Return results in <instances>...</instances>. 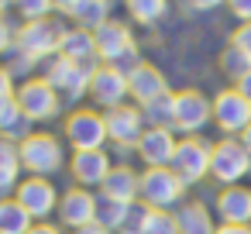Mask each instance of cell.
<instances>
[{"instance_id":"obj_18","label":"cell","mask_w":251,"mask_h":234,"mask_svg":"<svg viewBox=\"0 0 251 234\" xmlns=\"http://www.w3.org/2000/svg\"><path fill=\"white\" fill-rule=\"evenodd\" d=\"M138 186H141V172L134 165H127V162H114V169L107 172V179H103V186L97 193L131 207V203H138Z\"/></svg>"},{"instance_id":"obj_48","label":"cell","mask_w":251,"mask_h":234,"mask_svg":"<svg viewBox=\"0 0 251 234\" xmlns=\"http://www.w3.org/2000/svg\"><path fill=\"white\" fill-rule=\"evenodd\" d=\"M103 4H110V7H114V4H124V0H103Z\"/></svg>"},{"instance_id":"obj_6","label":"cell","mask_w":251,"mask_h":234,"mask_svg":"<svg viewBox=\"0 0 251 234\" xmlns=\"http://www.w3.org/2000/svg\"><path fill=\"white\" fill-rule=\"evenodd\" d=\"M69 25H62L59 18H45V21H28V25H18V52H25L28 59H35L38 66L45 59H55L59 55V45H62V35H66Z\"/></svg>"},{"instance_id":"obj_37","label":"cell","mask_w":251,"mask_h":234,"mask_svg":"<svg viewBox=\"0 0 251 234\" xmlns=\"http://www.w3.org/2000/svg\"><path fill=\"white\" fill-rule=\"evenodd\" d=\"M230 45L241 49V52L251 59V25H237V28L230 31Z\"/></svg>"},{"instance_id":"obj_11","label":"cell","mask_w":251,"mask_h":234,"mask_svg":"<svg viewBox=\"0 0 251 234\" xmlns=\"http://www.w3.org/2000/svg\"><path fill=\"white\" fill-rule=\"evenodd\" d=\"M59 196H62V193L55 189V182H52V179H38V176H25V179L18 182V189H14V200L28 210V217H31L35 224H45V220L55 217Z\"/></svg>"},{"instance_id":"obj_36","label":"cell","mask_w":251,"mask_h":234,"mask_svg":"<svg viewBox=\"0 0 251 234\" xmlns=\"http://www.w3.org/2000/svg\"><path fill=\"white\" fill-rule=\"evenodd\" d=\"M18 45V25L11 18H0V59H7Z\"/></svg>"},{"instance_id":"obj_46","label":"cell","mask_w":251,"mask_h":234,"mask_svg":"<svg viewBox=\"0 0 251 234\" xmlns=\"http://www.w3.org/2000/svg\"><path fill=\"white\" fill-rule=\"evenodd\" d=\"M14 11V0H0V18H7Z\"/></svg>"},{"instance_id":"obj_27","label":"cell","mask_w":251,"mask_h":234,"mask_svg":"<svg viewBox=\"0 0 251 234\" xmlns=\"http://www.w3.org/2000/svg\"><path fill=\"white\" fill-rule=\"evenodd\" d=\"M35 227V220L28 217V210L11 196V200H0V234H28Z\"/></svg>"},{"instance_id":"obj_43","label":"cell","mask_w":251,"mask_h":234,"mask_svg":"<svg viewBox=\"0 0 251 234\" xmlns=\"http://www.w3.org/2000/svg\"><path fill=\"white\" fill-rule=\"evenodd\" d=\"M76 4H79V0H52V7H55V14H66V18L73 14V7H76Z\"/></svg>"},{"instance_id":"obj_47","label":"cell","mask_w":251,"mask_h":234,"mask_svg":"<svg viewBox=\"0 0 251 234\" xmlns=\"http://www.w3.org/2000/svg\"><path fill=\"white\" fill-rule=\"evenodd\" d=\"M241 145H244V152H248V155H251V128H248V131H244V134H241Z\"/></svg>"},{"instance_id":"obj_45","label":"cell","mask_w":251,"mask_h":234,"mask_svg":"<svg viewBox=\"0 0 251 234\" xmlns=\"http://www.w3.org/2000/svg\"><path fill=\"white\" fill-rule=\"evenodd\" d=\"M76 234H114V231H107L103 224H90V227H79Z\"/></svg>"},{"instance_id":"obj_8","label":"cell","mask_w":251,"mask_h":234,"mask_svg":"<svg viewBox=\"0 0 251 234\" xmlns=\"http://www.w3.org/2000/svg\"><path fill=\"white\" fill-rule=\"evenodd\" d=\"M14 100H18L21 114H25V117H31L35 124L55 121V117L62 114V93H59V90H52L42 76H31V79L18 83Z\"/></svg>"},{"instance_id":"obj_31","label":"cell","mask_w":251,"mask_h":234,"mask_svg":"<svg viewBox=\"0 0 251 234\" xmlns=\"http://www.w3.org/2000/svg\"><path fill=\"white\" fill-rule=\"evenodd\" d=\"M100 196V193H97ZM124 217H127V203H117V200H107V196H100L97 200V224H103L107 231H121V224H124Z\"/></svg>"},{"instance_id":"obj_17","label":"cell","mask_w":251,"mask_h":234,"mask_svg":"<svg viewBox=\"0 0 251 234\" xmlns=\"http://www.w3.org/2000/svg\"><path fill=\"white\" fill-rule=\"evenodd\" d=\"M176 145H179V134L176 131H162V128H148L141 134V141L134 145V155L145 169H169L172 165V155H176Z\"/></svg>"},{"instance_id":"obj_28","label":"cell","mask_w":251,"mask_h":234,"mask_svg":"<svg viewBox=\"0 0 251 234\" xmlns=\"http://www.w3.org/2000/svg\"><path fill=\"white\" fill-rule=\"evenodd\" d=\"M100 62H73V76H69V86H66V100L79 107L83 97H90V86H93V76H97Z\"/></svg>"},{"instance_id":"obj_26","label":"cell","mask_w":251,"mask_h":234,"mask_svg":"<svg viewBox=\"0 0 251 234\" xmlns=\"http://www.w3.org/2000/svg\"><path fill=\"white\" fill-rule=\"evenodd\" d=\"M217 69H220V76L230 83V86H237L248 73H251V59L241 52V49H234L230 42L220 49V55H217Z\"/></svg>"},{"instance_id":"obj_1","label":"cell","mask_w":251,"mask_h":234,"mask_svg":"<svg viewBox=\"0 0 251 234\" xmlns=\"http://www.w3.org/2000/svg\"><path fill=\"white\" fill-rule=\"evenodd\" d=\"M21 169L28 176H38V179H52L55 172H62L69 165V155H66V141L52 131H35L31 138H25L21 145Z\"/></svg>"},{"instance_id":"obj_3","label":"cell","mask_w":251,"mask_h":234,"mask_svg":"<svg viewBox=\"0 0 251 234\" xmlns=\"http://www.w3.org/2000/svg\"><path fill=\"white\" fill-rule=\"evenodd\" d=\"M62 141L73 152H97L107 148V121L97 107H73L62 117Z\"/></svg>"},{"instance_id":"obj_22","label":"cell","mask_w":251,"mask_h":234,"mask_svg":"<svg viewBox=\"0 0 251 234\" xmlns=\"http://www.w3.org/2000/svg\"><path fill=\"white\" fill-rule=\"evenodd\" d=\"M21 172H25L21 169V148L14 141H7V138H0V200L14 196L18 182L25 179Z\"/></svg>"},{"instance_id":"obj_41","label":"cell","mask_w":251,"mask_h":234,"mask_svg":"<svg viewBox=\"0 0 251 234\" xmlns=\"http://www.w3.org/2000/svg\"><path fill=\"white\" fill-rule=\"evenodd\" d=\"M28 234H66V227H59L55 220H45V224H35Z\"/></svg>"},{"instance_id":"obj_5","label":"cell","mask_w":251,"mask_h":234,"mask_svg":"<svg viewBox=\"0 0 251 234\" xmlns=\"http://www.w3.org/2000/svg\"><path fill=\"white\" fill-rule=\"evenodd\" d=\"M251 176V155L244 152L241 138H217L210 148V179L224 186H241Z\"/></svg>"},{"instance_id":"obj_20","label":"cell","mask_w":251,"mask_h":234,"mask_svg":"<svg viewBox=\"0 0 251 234\" xmlns=\"http://www.w3.org/2000/svg\"><path fill=\"white\" fill-rule=\"evenodd\" d=\"M176 213V224H179V234H213L217 231V217L213 210L203 203V200H186Z\"/></svg>"},{"instance_id":"obj_12","label":"cell","mask_w":251,"mask_h":234,"mask_svg":"<svg viewBox=\"0 0 251 234\" xmlns=\"http://www.w3.org/2000/svg\"><path fill=\"white\" fill-rule=\"evenodd\" d=\"M97 193L93 189H83V186H69L62 196H59V210H55V220L59 227H66L69 234H76L79 227H90L97 224Z\"/></svg>"},{"instance_id":"obj_21","label":"cell","mask_w":251,"mask_h":234,"mask_svg":"<svg viewBox=\"0 0 251 234\" xmlns=\"http://www.w3.org/2000/svg\"><path fill=\"white\" fill-rule=\"evenodd\" d=\"M31 134H35V121L21 114V107H18L14 97H0V138L21 145Z\"/></svg>"},{"instance_id":"obj_25","label":"cell","mask_w":251,"mask_h":234,"mask_svg":"<svg viewBox=\"0 0 251 234\" xmlns=\"http://www.w3.org/2000/svg\"><path fill=\"white\" fill-rule=\"evenodd\" d=\"M110 4H103V0H79V4L73 7V14H69V21H73V28H83V31H97V28H103L107 21H110Z\"/></svg>"},{"instance_id":"obj_14","label":"cell","mask_w":251,"mask_h":234,"mask_svg":"<svg viewBox=\"0 0 251 234\" xmlns=\"http://www.w3.org/2000/svg\"><path fill=\"white\" fill-rule=\"evenodd\" d=\"M103 121H107V145H117L124 152H134V145L148 131V124L141 117V107H134V104H124V107L107 110Z\"/></svg>"},{"instance_id":"obj_33","label":"cell","mask_w":251,"mask_h":234,"mask_svg":"<svg viewBox=\"0 0 251 234\" xmlns=\"http://www.w3.org/2000/svg\"><path fill=\"white\" fill-rule=\"evenodd\" d=\"M148 217H151V210H148L141 200H138V203H131V207H127V217H124V224H121V231H117V234H145Z\"/></svg>"},{"instance_id":"obj_16","label":"cell","mask_w":251,"mask_h":234,"mask_svg":"<svg viewBox=\"0 0 251 234\" xmlns=\"http://www.w3.org/2000/svg\"><path fill=\"white\" fill-rule=\"evenodd\" d=\"M69 176H73V186H83V189H100L107 172L114 169V158L107 148H97V152H73L69 155Z\"/></svg>"},{"instance_id":"obj_15","label":"cell","mask_w":251,"mask_h":234,"mask_svg":"<svg viewBox=\"0 0 251 234\" xmlns=\"http://www.w3.org/2000/svg\"><path fill=\"white\" fill-rule=\"evenodd\" d=\"M127 90H131V104L134 107H148V104H155V100H162V97L172 93L165 73L155 62H145V59L127 73Z\"/></svg>"},{"instance_id":"obj_9","label":"cell","mask_w":251,"mask_h":234,"mask_svg":"<svg viewBox=\"0 0 251 234\" xmlns=\"http://www.w3.org/2000/svg\"><path fill=\"white\" fill-rule=\"evenodd\" d=\"M210 148H213V141H206L203 134L179 138L169 169L186 182V189H189V186H200L203 179H210Z\"/></svg>"},{"instance_id":"obj_29","label":"cell","mask_w":251,"mask_h":234,"mask_svg":"<svg viewBox=\"0 0 251 234\" xmlns=\"http://www.w3.org/2000/svg\"><path fill=\"white\" fill-rule=\"evenodd\" d=\"M172 93H176V90H172ZM172 93L162 97V100H155V104H148V107H141V117H145L148 128L176 131V100H172Z\"/></svg>"},{"instance_id":"obj_19","label":"cell","mask_w":251,"mask_h":234,"mask_svg":"<svg viewBox=\"0 0 251 234\" xmlns=\"http://www.w3.org/2000/svg\"><path fill=\"white\" fill-rule=\"evenodd\" d=\"M220 224H251V186H224L213 200Z\"/></svg>"},{"instance_id":"obj_42","label":"cell","mask_w":251,"mask_h":234,"mask_svg":"<svg viewBox=\"0 0 251 234\" xmlns=\"http://www.w3.org/2000/svg\"><path fill=\"white\" fill-rule=\"evenodd\" d=\"M213 234H251V224H217Z\"/></svg>"},{"instance_id":"obj_40","label":"cell","mask_w":251,"mask_h":234,"mask_svg":"<svg viewBox=\"0 0 251 234\" xmlns=\"http://www.w3.org/2000/svg\"><path fill=\"white\" fill-rule=\"evenodd\" d=\"M14 90H18V79L11 76V69L0 62V97H14Z\"/></svg>"},{"instance_id":"obj_35","label":"cell","mask_w":251,"mask_h":234,"mask_svg":"<svg viewBox=\"0 0 251 234\" xmlns=\"http://www.w3.org/2000/svg\"><path fill=\"white\" fill-rule=\"evenodd\" d=\"M145 234H179L176 213H169V210H151V217H148V227H145Z\"/></svg>"},{"instance_id":"obj_10","label":"cell","mask_w":251,"mask_h":234,"mask_svg":"<svg viewBox=\"0 0 251 234\" xmlns=\"http://www.w3.org/2000/svg\"><path fill=\"white\" fill-rule=\"evenodd\" d=\"M213 124L220 138H241L251 128V104L237 93V86H224L213 97Z\"/></svg>"},{"instance_id":"obj_34","label":"cell","mask_w":251,"mask_h":234,"mask_svg":"<svg viewBox=\"0 0 251 234\" xmlns=\"http://www.w3.org/2000/svg\"><path fill=\"white\" fill-rule=\"evenodd\" d=\"M4 66L11 69V76H14L18 83H25V79H31V76H38V62H35V59H28V55H25V52H18V49L7 55V62H4Z\"/></svg>"},{"instance_id":"obj_7","label":"cell","mask_w":251,"mask_h":234,"mask_svg":"<svg viewBox=\"0 0 251 234\" xmlns=\"http://www.w3.org/2000/svg\"><path fill=\"white\" fill-rule=\"evenodd\" d=\"M176 100V134L193 138L203 134V128L213 124V97H206L200 86H182L172 93Z\"/></svg>"},{"instance_id":"obj_4","label":"cell","mask_w":251,"mask_h":234,"mask_svg":"<svg viewBox=\"0 0 251 234\" xmlns=\"http://www.w3.org/2000/svg\"><path fill=\"white\" fill-rule=\"evenodd\" d=\"M186 182L172 172V169H141V186H138V200L148 210H179L186 203Z\"/></svg>"},{"instance_id":"obj_30","label":"cell","mask_w":251,"mask_h":234,"mask_svg":"<svg viewBox=\"0 0 251 234\" xmlns=\"http://www.w3.org/2000/svg\"><path fill=\"white\" fill-rule=\"evenodd\" d=\"M38 76L52 86V90H59V93H66V86H69V76H73V62L69 59H62V55H55V59H45L42 66H38Z\"/></svg>"},{"instance_id":"obj_32","label":"cell","mask_w":251,"mask_h":234,"mask_svg":"<svg viewBox=\"0 0 251 234\" xmlns=\"http://www.w3.org/2000/svg\"><path fill=\"white\" fill-rule=\"evenodd\" d=\"M14 14L21 18V25H28V21L55 18V7H52V0H14Z\"/></svg>"},{"instance_id":"obj_13","label":"cell","mask_w":251,"mask_h":234,"mask_svg":"<svg viewBox=\"0 0 251 234\" xmlns=\"http://www.w3.org/2000/svg\"><path fill=\"white\" fill-rule=\"evenodd\" d=\"M90 100H93V107H97L100 114L131 104L127 73L117 69V66H103V62H100V69H97V76H93V86H90Z\"/></svg>"},{"instance_id":"obj_44","label":"cell","mask_w":251,"mask_h":234,"mask_svg":"<svg viewBox=\"0 0 251 234\" xmlns=\"http://www.w3.org/2000/svg\"><path fill=\"white\" fill-rule=\"evenodd\" d=\"M237 93H241V97H244V100L251 104V73H248V76H244V79L237 83Z\"/></svg>"},{"instance_id":"obj_38","label":"cell","mask_w":251,"mask_h":234,"mask_svg":"<svg viewBox=\"0 0 251 234\" xmlns=\"http://www.w3.org/2000/svg\"><path fill=\"white\" fill-rule=\"evenodd\" d=\"M227 11L237 25H251V0H227Z\"/></svg>"},{"instance_id":"obj_2","label":"cell","mask_w":251,"mask_h":234,"mask_svg":"<svg viewBox=\"0 0 251 234\" xmlns=\"http://www.w3.org/2000/svg\"><path fill=\"white\" fill-rule=\"evenodd\" d=\"M97 38V62L103 66H117L124 73H131L141 59H138V38L131 31V21H121V18H110L103 28L93 31Z\"/></svg>"},{"instance_id":"obj_39","label":"cell","mask_w":251,"mask_h":234,"mask_svg":"<svg viewBox=\"0 0 251 234\" xmlns=\"http://www.w3.org/2000/svg\"><path fill=\"white\" fill-rule=\"evenodd\" d=\"M182 7L193 14H210L217 7H227V0H182Z\"/></svg>"},{"instance_id":"obj_24","label":"cell","mask_w":251,"mask_h":234,"mask_svg":"<svg viewBox=\"0 0 251 234\" xmlns=\"http://www.w3.org/2000/svg\"><path fill=\"white\" fill-rule=\"evenodd\" d=\"M172 0H124V14L127 21L141 25V28H155L169 18Z\"/></svg>"},{"instance_id":"obj_23","label":"cell","mask_w":251,"mask_h":234,"mask_svg":"<svg viewBox=\"0 0 251 234\" xmlns=\"http://www.w3.org/2000/svg\"><path fill=\"white\" fill-rule=\"evenodd\" d=\"M59 55L69 59V62H97V38H93V31H83V28L69 25L66 35H62Z\"/></svg>"}]
</instances>
